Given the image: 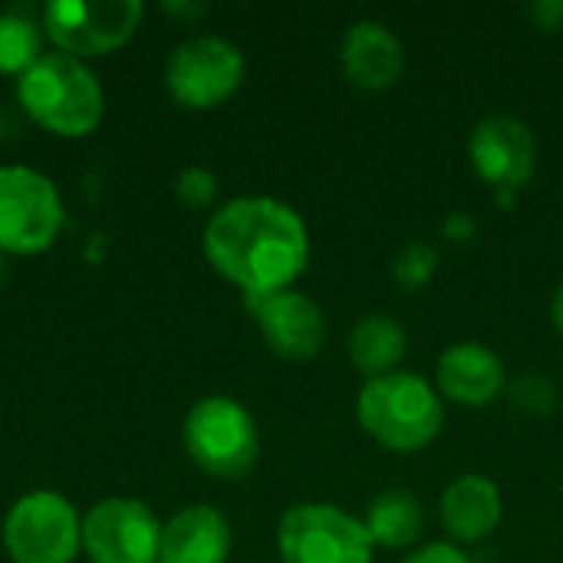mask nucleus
<instances>
[{
    "mask_svg": "<svg viewBox=\"0 0 563 563\" xmlns=\"http://www.w3.org/2000/svg\"><path fill=\"white\" fill-rule=\"evenodd\" d=\"M201 251L244 300H254L290 290L303 277L310 231L294 205L271 195H241L208 218Z\"/></svg>",
    "mask_w": 563,
    "mask_h": 563,
    "instance_id": "1",
    "label": "nucleus"
},
{
    "mask_svg": "<svg viewBox=\"0 0 563 563\" xmlns=\"http://www.w3.org/2000/svg\"><path fill=\"white\" fill-rule=\"evenodd\" d=\"M16 99L40 129L63 139H82L96 132L106 115L99 76L82 59L59 49L43 53L16 79Z\"/></svg>",
    "mask_w": 563,
    "mask_h": 563,
    "instance_id": "2",
    "label": "nucleus"
},
{
    "mask_svg": "<svg viewBox=\"0 0 563 563\" xmlns=\"http://www.w3.org/2000/svg\"><path fill=\"white\" fill-rule=\"evenodd\" d=\"M356 419L363 432L389 452H422L445 426V399L435 383L419 373L396 369L366 379L356 396Z\"/></svg>",
    "mask_w": 563,
    "mask_h": 563,
    "instance_id": "3",
    "label": "nucleus"
},
{
    "mask_svg": "<svg viewBox=\"0 0 563 563\" xmlns=\"http://www.w3.org/2000/svg\"><path fill=\"white\" fill-rule=\"evenodd\" d=\"M181 442L188 459L211 478L241 482L254 472L261 459V432L247 406L231 396L198 399L185 422Z\"/></svg>",
    "mask_w": 563,
    "mask_h": 563,
    "instance_id": "4",
    "label": "nucleus"
},
{
    "mask_svg": "<svg viewBox=\"0 0 563 563\" xmlns=\"http://www.w3.org/2000/svg\"><path fill=\"white\" fill-rule=\"evenodd\" d=\"M280 563H373L376 544L363 518L330 501H303L277 521Z\"/></svg>",
    "mask_w": 563,
    "mask_h": 563,
    "instance_id": "5",
    "label": "nucleus"
},
{
    "mask_svg": "<svg viewBox=\"0 0 563 563\" xmlns=\"http://www.w3.org/2000/svg\"><path fill=\"white\" fill-rule=\"evenodd\" d=\"M66 221L63 195L49 175L30 165H0V251L43 254Z\"/></svg>",
    "mask_w": 563,
    "mask_h": 563,
    "instance_id": "6",
    "label": "nucleus"
},
{
    "mask_svg": "<svg viewBox=\"0 0 563 563\" xmlns=\"http://www.w3.org/2000/svg\"><path fill=\"white\" fill-rule=\"evenodd\" d=\"M3 548L13 563H73L82 551V515L59 492H26L3 518Z\"/></svg>",
    "mask_w": 563,
    "mask_h": 563,
    "instance_id": "7",
    "label": "nucleus"
},
{
    "mask_svg": "<svg viewBox=\"0 0 563 563\" xmlns=\"http://www.w3.org/2000/svg\"><path fill=\"white\" fill-rule=\"evenodd\" d=\"M247 59L238 43L201 33L181 40L165 59V86L168 96L195 112L224 106L244 82Z\"/></svg>",
    "mask_w": 563,
    "mask_h": 563,
    "instance_id": "8",
    "label": "nucleus"
},
{
    "mask_svg": "<svg viewBox=\"0 0 563 563\" xmlns=\"http://www.w3.org/2000/svg\"><path fill=\"white\" fill-rule=\"evenodd\" d=\"M142 16V0H53L43 7L40 23L59 53L86 63L125 46L135 36Z\"/></svg>",
    "mask_w": 563,
    "mask_h": 563,
    "instance_id": "9",
    "label": "nucleus"
},
{
    "mask_svg": "<svg viewBox=\"0 0 563 563\" xmlns=\"http://www.w3.org/2000/svg\"><path fill=\"white\" fill-rule=\"evenodd\" d=\"M162 521L145 501L102 498L82 515V554L92 563H158Z\"/></svg>",
    "mask_w": 563,
    "mask_h": 563,
    "instance_id": "10",
    "label": "nucleus"
},
{
    "mask_svg": "<svg viewBox=\"0 0 563 563\" xmlns=\"http://www.w3.org/2000/svg\"><path fill=\"white\" fill-rule=\"evenodd\" d=\"M472 172L492 191H521L538 172V139L518 115H485L468 135Z\"/></svg>",
    "mask_w": 563,
    "mask_h": 563,
    "instance_id": "11",
    "label": "nucleus"
},
{
    "mask_svg": "<svg viewBox=\"0 0 563 563\" xmlns=\"http://www.w3.org/2000/svg\"><path fill=\"white\" fill-rule=\"evenodd\" d=\"M264 343L280 356V360H290V363H307L313 360L323 343H327V317H323V307L290 287V290H280V294H271V297H254V300H244Z\"/></svg>",
    "mask_w": 563,
    "mask_h": 563,
    "instance_id": "12",
    "label": "nucleus"
},
{
    "mask_svg": "<svg viewBox=\"0 0 563 563\" xmlns=\"http://www.w3.org/2000/svg\"><path fill=\"white\" fill-rule=\"evenodd\" d=\"M435 389L445 402L465 409H485L508 393L505 360L478 340L452 343L439 353Z\"/></svg>",
    "mask_w": 563,
    "mask_h": 563,
    "instance_id": "13",
    "label": "nucleus"
},
{
    "mask_svg": "<svg viewBox=\"0 0 563 563\" xmlns=\"http://www.w3.org/2000/svg\"><path fill=\"white\" fill-rule=\"evenodd\" d=\"M340 66L343 76L366 92H383L396 86L406 69V46L393 26L383 20L363 16L346 26L340 40Z\"/></svg>",
    "mask_w": 563,
    "mask_h": 563,
    "instance_id": "14",
    "label": "nucleus"
},
{
    "mask_svg": "<svg viewBox=\"0 0 563 563\" xmlns=\"http://www.w3.org/2000/svg\"><path fill=\"white\" fill-rule=\"evenodd\" d=\"M439 518L452 544H478L492 538L505 518L501 488L478 472L459 475L439 498Z\"/></svg>",
    "mask_w": 563,
    "mask_h": 563,
    "instance_id": "15",
    "label": "nucleus"
},
{
    "mask_svg": "<svg viewBox=\"0 0 563 563\" xmlns=\"http://www.w3.org/2000/svg\"><path fill=\"white\" fill-rule=\"evenodd\" d=\"M231 525L211 505H191L162 525L158 563H228Z\"/></svg>",
    "mask_w": 563,
    "mask_h": 563,
    "instance_id": "16",
    "label": "nucleus"
},
{
    "mask_svg": "<svg viewBox=\"0 0 563 563\" xmlns=\"http://www.w3.org/2000/svg\"><path fill=\"white\" fill-rule=\"evenodd\" d=\"M346 353L353 369H360L366 379H379L402 366L409 353V333L393 313H366L353 323Z\"/></svg>",
    "mask_w": 563,
    "mask_h": 563,
    "instance_id": "17",
    "label": "nucleus"
},
{
    "mask_svg": "<svg viewBox=\"0 0 563 563\" xmlns=\"http://www.w3.org/2000/svg\"><path fill=\"white\" fill-rule=\"evenodd\" d=\"M363 525H366V531H369L376 548L406 551V548H412L422 538L426 508H422V501L412 492L389 488V492H379L369 501V508L363 515Z\"/></svg>",
    "mask_w": 563,
    "mask_h": 563,
    "instance_id": "18",
    "label": "nucleus"
},
{
    "mask_svg": "<svg viewBox=\"0 0 563 563\" xmlns=\"http://www.w3.org/2000/svg\"><path fill=\"white\" fill-rule=\"evenodd\" d=\"M43 56V23L23 10H0V73L23 76Z\"/></svg>",
    "mask_w": 563,
    "mask_h": 563,
    "instance_id": "19",
    "label": "nucleus"
},
{
    "mask_svg": "<svg viewBox=\"0 0 563 563\" xmlns=\"http://www.w3.org/2000/svg\"><path fill=\"white\" fill-rule=\"evenodd\" d=\"M435 271H439V251L429 241L406 244L393 261V280L409 294L422 290L435 277Z\"/></svg>",
    "mask_w": 563,
    "mask_h": 563,
    "instance_id": "20",
    "label": "nucleus"
},
{
    "mask_svg": "<svg viewBox=\"0 0 563 563\" xmlns=\"http://www.w3.org/2000/svg\"><path fill=\"white\" fill-rule=\"evenodd\" d=\"M508 399L525 409V412H551L558 406V389L548 376H538V373H528V376H518L515 383H508Z\"/></svg>",
    "mask_w": 563,
    "mask_h": 563,
    "instance_id": "21",
    "label": "nucleus"
},
{
    "mask_svg": "<svg viewBox=\"0 0 563 563\" xmlns=\"http://www.w3.org/2000/svg\"><path fill=\"white\" fill-rule=\"evenodd\" d=\"M175 195L188 208H208L218 198V175L205 165H188L175 178Z\"/></svg>",
    "mask_w": 563,
    "mask_h": 563,
    "instance_id": "22",
    "label": "nucleus"
},
{
    "mask_svg": "<svg viewBox=\"0 0 563 563\" xmlns=\"http://www.w3.org/2000/svg\"><path fill=\"white\" fill-rule=\"evenodd\" d=\"M399 563H472L465 554V548L452 544V541H429L416 551H409Z\"/></svg>",
    "mask_w": 563,
    "mask_h": 563,
    "instance_id": "23",
    "label": "nucleus"
},
{
    "mask_svg": "<svg viewBox=\"0 0 563 563\" xmlns=\"http://www.w3.org/2000/svg\"><path fill=\"white\" fill-rule=\"evenodd\" d=\"M528 16L538 30L558 33L563 30V0H534L528 3Z\"/></svg>",
    "mask_w": 563,
    "mask_h": 563,
    "instance_id": "24",
    "label": "nucleus"
},
{
    "mask_svg": "<svg viewBox=\"0 0 563 563\" xmlns=\"http://www.w3.org/2000/svg\"><path fill=\"white\" fill-rule=\"evenodd\" d=\"M475 234H478V224H475V218L468 211H452L442 221V238H449V241L468 244V241H475Z\"/></svg>",
    "mask_w": 563,
    "mask_h": 563,
    "instance_id": "25",
    "label": "nucleus"
},
{
    "mask_svg": "<svg viewBox=\"0 0 563 563\" xmlns=\"http://www.w3.org/2000/svg\"><path fill=\"white\" fill-rule=\"evenodd\" d=\"M551 323H554V330L563 336V284L558 287L554 300H551Z\"/></svg>",
    "mask_w": 563,
    "mask_h": 563,
    "instance_id": "26",
    "label": "nucleus"
},
{
    "mask_svg": "<svg viewBox=\"0 0 563 563\" xmlns=\"http://www.w3.org/2000/svg\"><path fill=\"white\" fill-rule=\"evenodd\" d=\"M7 261H10V254H3V251H0V284L7 280V271H10V264H7Z\"/></svg>",
    "mask_w": 563,
    "mask_h": 563,
    "instance_id": "27",
    "label": "nucleus"
}]
</instances>
